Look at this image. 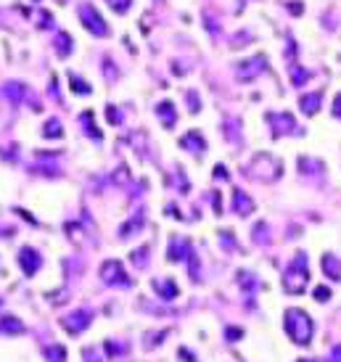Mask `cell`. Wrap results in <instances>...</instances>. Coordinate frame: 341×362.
<instances>
[{"label":"cell","instance_id":"12","mask_svg":"<svg viewBox=\"0 0 341 362\" xmlns=\"http://www.w3.org/2000/svg\"><path fill=\"white\" fill-rule=\"evenodd\" d=\"M154 288L162 294V299H174L178 296V286L172 280H154Z\"/></svg>","mask_w":341,"mask_h":362},{"label":"cell","instance_id":"9","mask_svg":"<svg viewBox=\"0 0 341 362\" xmlns=\"http://www.w3.org/2000/svg\"><path fill=\"white\" fill-rule=\"evenodd\" d=\"M24 330V322L22 320H16V318H11V314H3V320H0V333H22Z\"/></svg>","mask_w":341,"mask_h":362},{"label":"cell","instance_id":"23","mask_svg":"<svg viewBox=\"0 0 341 362\" xmlns=\"http://www.w3.org/2000/svg\"><path fill=\"white\" fill-rule=\"evenodd\" d=\"M132 259H135V264H138V267H143V264H146V248H138Z\"/></svg>","mask_w":341,"mask_h":362},{"label":"cell","instance_id":"2","mask_svg":"<svg viewBox=\"0 0 341 362\" xmlns=\"http://www.w3.org/2000/svg\"><path fill=\"white\" fill-rule=\"evenodd\" d=\"M296 262H299V270H296V264H291V270L283 278L286 291L288 294H302L304 286H307V259H304V254L296 256Z\"/></svg>","mask_w":341,"mask_h":362},{"label":"cell","instance_id":"7","mask_svg":"<svg viewBox=\"0 0 341 362\" xmlns=\"http://www.w3.org/2000/svg\"><path fill=\"white\" fill-rule=\"evenodd\" d=\"M88 326H90V312H85V310H80V312L72 314V318L64 320V328H66L69 333H82Z\"/></svg>","mask_w":341,"mask_h":362},{"label":"cell","instance_id":"5","mask_svg":"<svg viewBox=\"0 0 341 362\" xmlns=\"http://www.w3.org/2000/svg\"><path fill=\"white\" fill-rule=\"evenodd\" d=\"M100 272H104V280H106V283H112V286H127V283H130V278L124 275L122 264H119L116 259L106 262L104 267H100Z\"/></svg>","mask_w":341,"mask_h":362},{"label":"cell","instance_id":"18","mask_svg":"<svg viewBox=\"0 0 341 362\" xmlns=\"http://www.w3.org/2000/svg\"><path fill=\"white\" fill-rule=\"evenodd\" d=\"M69 82H72V90L74 92H80V96H88L90 92V88H88V82H82L77 74H69Z\"/></svg>","mask_w":341,"mask_h":362},{"label":"cell","instance_id":"10","mask_svg":"<svg viewBox=\"0 0 341 362\" xmlns=\"http://www.w3.org/2000/svg\"><path fill=\"white\" fill-rule=\"evenodd\" d=\"M156 114L162 116V122L167 124V127H172V124H174V119H178V114H174V106H172V104H167V100L156 106Z\"/></svg>","mask_w":341,"mask_h":362},{"label":"cell","instance_id":"26","mask_svg":"<svg viewBox=\"0 0 341 362\" xmlns=\"http://www.w3.org/2000/svg\"><path fill=\"white\" fill-rule=\"evenodd\" d=\"M334 114L341 116V96H336V100H334Z\"/></svg>","mask_w":341,"mask_h":362},{"label":"cell","instance_id":"16","mask_svg":"<svg viewBox=\"0 0 341 362\" xmlns=\"http://www.w3.org/2000/svg\"><path fill=\"white\" fill-rule=\"evenodd\" d=\"M182 252H190V246L186 244V240H174L172 248H170V259H182V256H186Z\"/></svg>","mask_w":341,"mask_h":362},{"label":"cell","instance_id":"27","mask_svg":"<svg viewBox=\"0 0 341 362\" xmlns=\"http://www.w3.org/2000/svg\"><path fill=\"white\" fill-rule=\"evenodd\" d=\"M334 362H341V349H336V352H334Z\"/></svg>","mask_w":341,"mask_h":362},{"label":"cell","instance_id":"14","mask_svg":"<svg viewBox=\"0 0 341 362\" xmlns=\"http://www.w3.org/2000/svg\"><path fill=\"white\" fill-rule=\"evenodd\" d=\"M56 50H58L61 58H66V56H69V50H72V37H69L66 32H58V37H56Z\"/></svg>","mask_w":341,"mask_h":362},{"label":"cell","instance_id":"17","mask_svg":"<svg viewBox=\"0 0 341 362\" xmlns=\"http://www.w3.org/2000/svg\"><path fill=\"white\" fill-rule=\"evenodd\" d=\"M182 146H196V151H204V148H206V143L201 140L198 132H188L186 138H182Z\"/></svg>","mask_w":341,"mask_h":362},{"label":"cell","instance_id":"25","mask_svg":"<svg viewBox=\"0 0 341 362\" xmlns=\"http://www.w3.org/2000/svg\"><path fill=\"white\" fill-rule=\"evenodd\" d=\"M106 116H108V122H119V114H116V108H112V106H108V111H106Z\"/></svg>","mask_w":341,"mask_h":362},{"label":"cell","instance_id":"1","mask_svg":"<svg viewBox=\"0 0 341 362\" xmlns=\"http://www.w3.org/2000/svg\"><path fill=\"white\" fill-rule=\"evenodd\" d=\"M286 330H288V336L294 341L307 344L312 338V320L307 318V312H302V310H288L286 312Z\"/></svg>","mask_w":341,"mask_h":362},{"label":"cell","instance_id":"21","mask_svg":"<svg viewBox=\"0 0 341 362\" xmlns=\"http://www.w3.org/2000/svg\"><path fill=\"white\" fill-rule=\"evenodd\" d=\"M108 6H112L116 14H124L127 8H130V0H108Z\"/></svg>","mask_w":341,"mask_h":362},{"label":"cell","instance_id":"24","mask_svg":"<svg viewBox=\"0 0 341 362\" xmlns=\"http://www.w3.org/2000/svg\"><path fill=\"white\" fill-rule=\"evenodd\" d=\"M328 296H330V291H328V288H315V299H320V302H328Z\"/></svg>","mask_w":341,"mask_h":362},{"label":"cell","instance_id":"19","mask_svg":"<svg viewBox=\"0 0 341 362\" xmlns=\"http://www.w3.org/2000/svg\"><path fill=\"white\" fill-rule=\"evenodd\" d=\"M64 135V130L58 124V119H50L48 124H45V138H61Z\"/></svg>","mask_w":341,"mask_h":362},{"label":"cell","instance_id":"3","mask_svg":"<svg viewBox=\"0 0 341 362\" xmlns=\"http://www.w3.org/2000/svg\"><path fill=\"white\" fill-rule=\"evenodd\" d=\"M80 16H82V24H85V30H90V32L98 34V37H106V34H108L106 22L100 18V14L96 11L93 6H82V8H80Z\"/></svg>","mask_w":341,"mask_h":362},{"label":"cell","instance_id":"8","mask_svg":"<svg viewBox=\"0 0 341 362\" xmlns=\"http://www.w3.org/2000/svg\"><path fill=\"white\" fill-rule=\"evenodd\" d=\"M233 204H236V212L238 214H248V212H254V201L246 196L244 190H233Z\"/></svg>","mask_w":341,"mask_h":362},{"label":"cell","instance_id":"13","mask_svg":"<svg viewBox=\"0 0 341 362\" xmlns=\"http://www.w3.org/2000/svg\"><path fill=\"white\" fill-rule=\"evenodd\" d=\"M322 270H326V275H328V278H334V280H338V275H341V267L336 264L334 254H326V256H322Z\"/></svg>","mask_w":341,"mask_h":362},{"label":"cell","instance_id":"15","mask_svg":"<svg viewBox=\"0 0 341 362\" xmlns=\"http://www.w3.org/2000/svg\"><path fill=\"white\" fill-rule=\"evenodd\" d=\"M45 357H48L50 362H64L66 360V349L58 346V344H50L48 349H45Z\"/></svg>","mask_w":341,"mask_h":362},{"label":"cell","instance_id":"4","mask_svg":"<svg viewBox=\"0 0 341 362\" xmlns=\"http://www.w3.org/2000/svg\"><path fill=\"white\" fill-rule=\"evenodd\" d=\"M264 72V58L262 56H256V58H248V61H241L236 66V77L241 80V82H248V80H254L256 74H262Z\"/></svg>","mask_w":341,"mask_h":362},{"label":"cell","instance_id":"6","mask_svg":"<svg viewBox=\"0 0 341 362\" xmlns=\"http://www.w3.org/2000/svg\"><path fill=\"white\" fill-rule=\"evenodd\" d=\"M40 254L34 252V248H22V254H19V264H22V270L26 272V275H34L40 270Z\"/></svg>","mask_w":341,"mask_h":362},{"label":"cell","instance_id":"11","mask_svg":"<svg viewBox=\"0 0 341 362\" xmlns=\"http://www.w3.org/2000/svg\"><path fill=\"white\" fill-rule=\"evenodd\" d=\"M302 111L304 114H315V111L320 108V92H310V96H302Z\"/></svg>","mask_w":341,"mask_h":362},{"label":"cell","instance_id":"20","mask_svg":"<svg viewBox=\"0 0 341 362\" xmlns=\"http://www.w3.org/2000/svg\"><path fill=\"white\" fill-rule=\"evenodd\" d=\"M82 122H88V132H90V135H93L96 140H98V138H100V132H98V130H96V124H93V114H90V111H85V114H82Z\"/></svg>","mask_w":341,"mask_h":362},{"label":"cell","instance_id":"22","mask_svg":"<svg viewBox=\"0 0 341 362\" xmlns=\"http://www.w3.org/2000/svg\"><path fill=\"white\" fill-rule=\"evenodd\" d=\"M291 77H294V82H296V85H302V82L307 80V72H302L299 66H294V69H291Z\"/></svg>","mask_w":341,"mask_h":362}]
</instances>
